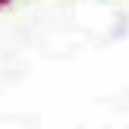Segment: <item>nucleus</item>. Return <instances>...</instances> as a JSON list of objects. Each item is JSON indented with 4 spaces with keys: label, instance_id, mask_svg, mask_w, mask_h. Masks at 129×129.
<instances>
[{
    "label": "nucleus",
    "instance_id": "1",
    "mask_svg": "<svg viewBox=\"0 0 129 129\" xmlns=\"http://www.w3.org/2000/svg\"><path fill=\"white\" fill-rule=\"evenodd\" d=\"M6 3H10V0H0V6H6Z\"/></svg>",
    "mask_w": 129,
    "mask_h": 129
}]
</instances>
